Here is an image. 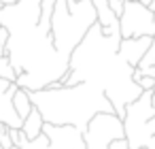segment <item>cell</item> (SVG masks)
I'll list each match as a JSON object with an SVG mask.
<instances>
[{
  "label": "cell",
  "instance_id": "19",
  "mask_svg": "<svg viewBox=\"0 0 155 149\" xmlns=\"http://www.w3.org/2000/svg\"><path fill=\"white\" fill-rule=\"evenodd\" d=\"M5 53H7V49H5V47H0V56H5Z\"/></svg>",
  "mask_w": 155,
  "mask_h": 149
},
{
  "label": "cell",
  "instance_id": "10",
  "mask_svg": "<svg viewBox=\"0 0 155 149\" xmlns=\"http://www.w3.org/2000/svg\"><path fill=\"white\" fill-rule=\"evenodd\" d=\"M0 79H9V81H15L17 75H15V68L9 60V56H0Z\"/></svg>",
  "mask_w": 155,
  "mask_h": 149
},
{
  "label": "cell",
  "instance_id": "11",
  "mask_svg": "<svg viewBox=\"0 0 155 149\" xmlns=\"http://www.w3.org/2000/svg\"><path fill=\"white\" fill-rule=\"evenodd\" d=\"M132 77H134V81H136L142 90H153V85H155V77H151V75H142V73H138L136 68H134Z\"/></svg>",
  "mask_w": 155,
  "mask_h": 149
},
{
  "label": "cell",
  "instance_id": "14",
  "mask_svg": "<svg viewBox=\"0 0 155 149\" xmlns=\"http://www.w3.org/2000/svg\"><path fill=\"white\" fill-rule=\"evenodd\" d=\"M9 39H11V32H9V28L0 24V47H5V49H7V45H9Z\"/></svg>",
  "mask_w": 155,
  "mask_h": 149
},
{
  "label": "cell",
  "instance_id": "9",
  "mask_svg": "<svg viewBox=\"0 0 155 149\" xmlns=\"http://www.w3.org/2000/svg\"><path fill=\"white\" fill-rule=\"evenodd\" d=\"M13 107H15L17 115H19L21 119H26L28 113H30L32 107H34V104H32V98H30V92L17 85V90L13 92Z\"/></svg>",
  "mask_w": 155,
  "mask_h": 149
},
{
  "label": "cell",
  "instance_id": "2",
  "mask_svg": "<svg viewBox=\"0 0 155 149\" xmlns=\"http://www.w3.org/2000/svg\"><path fill=\"white\" fill-rule=\"evenodd\" d=\"M96 22L98 15L91 0H79V2L55 0V9L51 15V36L58 53L66 62Z\"/></svg>",
  "mask_w": 155,
  "mask_h": 149
},
{
  "label": "cell",
  "instance_id": "6",
  "mask_svg": "<svg viewBox=\"0 0 155 149\" xmlns=\"http://www.w3.org/2000/svg\"><path fill=\"white\" fill-rule=\"evenodd\" d=\"M43 134L49 138L53 149H87L83 130H79L77 126H53L45 121Z\"/></svg>",
  "mask_w": 155,
  "mask_h": 149
},
{
  "label": "cell",
  "instance_id": "18",
  "mask_svg": "<svg viewBox=\"0 0 155 149\" xmlns=\"http://www.w3.org/2000/svg\"><path fill=\"white\" fill-rule=\"evenodd\" d=\"M149 9H151V11H155V0H153V2L149 5Z\"/></svg>",
  "mask_w": 155,
  "mask_h": 149
},
{
  "label": "cell",
  "instance_id": "20",
  "mask_svg": "<svg viewBox=\"0 0 155 149\" xmlns=\"http://www.w3.org/2000/svg\"><path fill=\"white\" fill-rule=\"evenodd\" d=\"M2 9H5V5H2V2H0V13H2Z\"/></svg>",
  "mask_w": 155,
  "mask_h": 149
},
{
  "label": "cell",
  "instance_id": "5",
  "mask_svg": "<svg viewBox=\"0 0 155 149\" xmlns=\"http://www.w3.org/2000/svg\"><path fill=\"white\" fill-rule=\"evenodd\" d=\"M121 39L153 36L155 34V11H151L140 0H125L123 13L119 15Z\"/></svg>",
  "mask_w": 155,
  "mask_h": 149
},
{
  "label": "cell",
  "instance_id": "1",
  "mask_svg": "<svg viewBox=\"0 0 155 149\" xmlns=\"http://www.w3.org/2000/svg\"><path fill=\"white\" fill-rule=\"evenodd\" d=\"M32 104L41 111L43 119L53 126H77L85 130L89 119L96 113H115L110 100L106 98L100 83L85 81L74 87H58V90H36L30 92Z\"/></svg>",
  "mask_w": 155,
  "mask_h": 149
},
{
  "label": "cell",
  "instance_id": "7",
  "mask_svg": "<svg viewBox=\"0 0 155 149\" xmlns=\"http://www.w3.org/2000/svg\"><path fill=\"white\" fill-rule=\"evenodd\" d=\"M151 39L153 36H132V39H121L119 41V56L130 64V66H138L140 60L144 58L147 49L151 47Z\"/></svg>",
  "mask_w": 155,
  "mask_h": 149
},
{
  "label": "cell",
  "instance_id": "4",
  "mask_svg": "<svg viewBox=\"0 0 155 149\" xmlns=\"http://www.w3.org/2000/svg\"><path fill=\"white\" fill-rule=\"evenodd\" d=\"M83 138L87 149H108L113 141L125 138L123 119L117 113H96L83 130Z\"/></svg>",
  "mask_w": 155,
  "mask_h": 149
},
{
  "label": "cell",
  "instance_id": "12",
  "mask_svg": "<svg viewBox=\"0 0 155 149\" xmlns=\"http://www.w3.org/2000/svg\"><path fill=\"white\" fill-rule=\"evenodd\" d=\"M9 132H11V141H13V145H17V147H24V145L30 141L21 128H9Z\"/></svg>",
  "mask_w": 155,
  "mask_h": 149
},
{
  "label": "cell",
  "instance_id": "15",
  "mask_svg": "<svg viewBox=\"0 0 155 149\" xmlns=\"http://www.w3.org/2000/svg\"><path fill=\"white\" fill-rule=\"evenodd\" d=\"M108 149H132V147H130L127 138H117V141H113L108 145Z\"/></svg>",
  "mask_w": 155,
  "mask_h": 149
},
{
  "label": "cell",
  "instance_id": "17",
  "mask_svg": "<svg viewBox=\"0 0 155 149\" xmlns=\"http://www.w3.org/2000/svg\"><path fill=\"white\" fill-rule=\"evenodd\" d=\"M140 2H142V5H147V7H149V5H151V2H153V0H140Z\"/></svg>",
  "mask_w": 155,
  "mask_h": 149
},
{
  "label": "cell",
  "instance_id": "23",
  "mask_svg": "<svg viewBox=\"0 0 155 149\" xmlns=\"http://www.w3.org/2000/svg\"><path fill=\"white\" fill-rule=\"evenodd\" d=\"M153 94H155V85H153Z\"/></svg>",
  "mask_w": 155,
  "mask_h": 149
},
{
  "label": "cell",
  "instance_id": "21",
  "mask_svg": "<svg viewBox=\"0 0 155 149\" xmlns=\"http://www.w3.org/2000/svg\"><path fill=\"white\" fill-rule=\"evenodd\" d=\"M140 149H155V147H140Z\"/></svg>",
  "mask_w": 155,
  "mask_h": 149
},
{
  "label": "cell",
  "instance_id": "8",
  "mask_svg": "<svg viewBox=\"0 0 155 149\" xmlns=\"http://www.w3.org/2000/svg\"><path fill=\"white\" fill-rule=\"evenodd\" d=\"M43 126H45V119H43L41 111H38L36 107H32V111L28 113V117H26L24 124H21V130H24L26 136L32 141V138H36V136L43 134Z\"/></svg>",
  "mask_w": 155,
  "mask_h": 149
},
{
  "label": "cell",
  "instance_id": "24",
  "mask_svg": "<svg viewBox=\"0 0 155 149\" xmlns=\"http://www.w3.org/2000/svg\"><path fill=\"white\" fill-rule=\"evenodd\" d=\"M0 149H5V147H2V145H0Z\"/></svg>",
  "mask_w": 155,
  "mask_h": 149
},
{
  "label": "cell",
  "instance_id": "13",
  "mask_svg": "<svg viewBox=\"0 0 155 149\" xmlns=\"http://www.w3.org/2000/svg\"><path fill=\"white\" fill-rule=\"evenodd\" d=\"M108 7H110V11L119 17L121 13H123V7H125V0H108Z\"/></svg>",
  "mask_w": 155,
  "mask_h": 149
},
{
  "label": "cell",
  "instance_id": "16",
  "mask_svg": "<svg viewBox=\"0 0 155 149\" xmlns=\"http://www.w3.org/2000/svg\"><path fill=\"white\" fill-rule=\"evenodd\" d=\"M0 2H2L5 7H11V5H17V2H19V0H0Z\"/></svg>",
  "mask_w": 155,
  "mask_h": 149
},
{
  "label": "cell",
  "instance_id": "3",
  "mask_svg": "<svg viewBox=\"0 0 155 149\" xmlns=\"http://www.w3.org/2000/svg\"><path fill=\"white\" fill-rule=\"evenodd\" d=\"M155 117V94L153 90H144L134 102L125 107L123 130L132 149L155 147V136L149 132V119Z\"/></svg>",
  "mask_w": 155,
  "mask_h": 149
},
{
  "label": "cell",
  "instance_id": "22",
  "mask_svg": "<svg viewBox=\"0 0 155 149\" xmlns=\"http://www.w3.org/2000/svg\"><path fill=\"white\" fill-rule=\"evenodd\" d=\"M68 2H79V0H68Z\"/></svg>",
  "mask_w": 155,
  "mask_h": 149
}]
</instances>
